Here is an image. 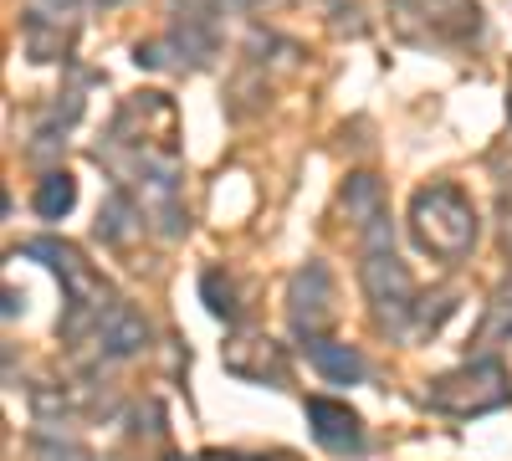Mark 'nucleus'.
<instances>
[{
	"mask_svg": "<svg viewBox=\"0 0 512 461\" xmlns=\"http://www.w3.org/2000/svg\"><path fill=\"white\" fill-rule=\"evenodd\" d=\"M410 216H415L420 246L431 251V257H441V262L466 257V251H472V241H477V211H472V200H466L456 185L420 190Z\"/></svg>",
	"mask_w": 512,
	"mask_h": 461,
	"instance_id": "obj_1",
	"label": "nucleus"
},
{
	"mask_svg": "<svg viewBox=\"0 0 512 461\" xmlns=\"http://www.w3.org/2000/svg\"><path fill=\"white\" fill-rule=\"evenodd\" d=\"M507 400H512V385H507V369L497 359L456 369V374H441V380L425 390V405H436L446 415H487V410H497Z\"/></svg>",
	"mask_w": 512,
	"mask_h": 461,
	"instance_id": "obj_2",
	"label": "nucleus"
},
{
	"mask_svg": "<svg viewBox=\"0 0 512 461\" xmlns=\"http://www.w3.org/2000/svg\"><path fill=\"white\" fill-rule=\"evenodd\" d=\"M308 426H313V436H318L333 456H359V451H364V426H359V415H354L344 400L313 395V400H308Z\"/></svg>",
	"mask_w": 512,
	"mask_h": 461,
	"instance_id": "obj_3",
	"label": "nucleus"
},
{
	"mask_svg": "<svg viewBox=\"0 0 512 461\" xmlns=\"http://www.w3.org/2000/svg\"><path fill=\"white\" fill-rule=\"evenodd\" d=\"M308 359L328 374V380H338V385H349V380H364V359L344 344V349H333V344H323V339H308Z\"/></svg>",
	"mask_w": 512,
	"mask_h": 461,
	"instance_id": "obj_4",
	"label": "nucleus"
},
{
	"mask_svg": "<svg viewBox=\"0 0 512 461\" xmlns=\"http://www.w3.org/2000/svg\"><path fill=\"white\" fill-rule=\"evenodd\" d=\"M72 200H77L72 175H47V180H41V190H36V211L47 216V221H57L62 211H72Z\"/></svg>",
	"mask_w": 512,
	"mask_h": 461,
	"instance_id": "obj_5",
	"label": "nucleus"
},
{
	"mask_svg": "<svg viewBox=\"0 0 512 461\" xmlns=\"http://www.w3.org/2000/svg\"><path fill=\"white\" fill-rule=\"evenodd\" d=\"M200 461H292V456H221V451H210V456H200Z\"/></svg>",
	"mask_w": 512,
	"mask_h": 461,
	"instance_id": "obj_6",
	"label": "nucleus"
}]
</instances>
